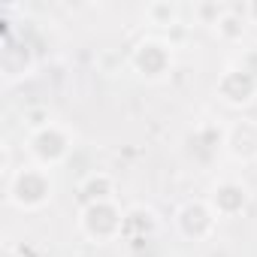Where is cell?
Returning <instances> with one entry per match:
<instances>
[{
	"mask_svg": "<svg viewBox=\"0 0 257 257\" xmlns=\"http://www.w3.org/2000/svg\"><path fill=\"white\" fill-rule=\"evenodd\" d=\"M179 16H182V10L176 7V4H149L146 7V19L152 22V25H158V28H173V25H179Z\"/></svg>",
	"mask_w": 257,
	"mask_h": 257,
	"instance_id": "8fae6325",
	"label": "cell"
},
{
	"mask_svg": "<svg viewBox=\"0 0 257 257\" xmlns=\"http://www.w3.org/2000/svg\"><path fill=\"white\" fill-rule=\"evenodd\" d=\"M82 194H85V203L115 200V182H112V176H106V173H91V176L82 182Z\"/></svg>",
	"mask_w": 257,
	"mask_h": 257,
	"instance_id": "9c48e42d",
	"label": "cell"
},
{
	"mask_svg": "<svg viewBox=\"0 0 257 257\" xmlns=\"http://www.w3.org/2000/svg\"><path fill=\"white\" fill-rule=\"evenodd\" d=\"M131 64L143 79L158 82L173 70V46L167 40H161V37H146V40H140L134 46Z\"/></svg>",
	"mask_w": 257,
	"mask_h": 257,
	"instance_id": "277c9868",
	"label": "cell"
},
{
	"mask_svg": "<svg viewBox=\"0 0 257 257\" xmlns=\"http://www.w3.org/2000/svg\"><path fill=\"white\" fill-rule=\"evenodd\" d=\"M215 224H218V215L212 212V206L206 203V200H191V203H185V206H179V212H176V227H179V233L185 236V239H194V242H200V239H209L212 233H215Z\"/></svg>",
	"mask_w": 257,
	"mask_h": 257,
	"instance_id": "8992f818",
	"label": "cell"
},
{
	"mask_svg": "<svg viewBox=\"0 0 257 257\" xmlns=\"http://www.w3.org/2000/svg\"><path fill=\"white\" fill-rule=\"evenodd\" d=\"M245 25H248V19L242 16V10H224V13H221V19H218V25H215V31H218V37H221V40L236 43V40H242Z\"/></svg>",
	"mask_w": 257,
	"mask_h": 257,
	"instance_id": "30bf717a",
	"label": "cell"
},
{
	"mask_svg": "<svg viewBox=\"0 0 257 257\" xmlns=\"http://www.w3.org/2000/svg\"><path fill=\"white\" fill-rule=\"evenodd\" d=\"M239 64H242V67H245V70H248V73H251L254 79H257V49H251V52H245V58H242Z\"/></svg>",
	"mask_w": 257,
	"mask_h": 257,
	"instance_id": "7c38bea8",
	"label": "cell"
},
{
	"mask_svg": "<svg viewBox=\"0 0 257 257\" xmlns=\"http://www.w3.org/2000/svg\"><path fill=\"white\" fill-rule=\"evenodd\" d=\"M248 200H251V194H248L245 182H239V179H221L212 188V194H209L206 203L212 206V212L218 218H236L239 212H245Z\"/></svg>",
	"mask_w": 257,
	"mask_h": 257,
	"instance_id": "52a82bcc",
	"label": "cell"
},
{
	"mask_svg": "<svg viewBox=\"0 0 257 257\" xmlns=\"http://www.w3.org/2000/svg\"><path fill=\"white\" fill-rule=\"evenodd\" d=\"M70 149H73L70 131H67V127H61V124H55V121L40 124L37 131L31 134V140H28V152H31L34 164L37 167H46V170L64 164L67 155H70Z\"/></svg>",
	"mask_w": 257,
	"mask_h": 257,
	"instance_id": "3957f363",
	"label": "cell"
},
{
	"mask_svg": "<svg viewBox=\"0 0 257 257\" xmlns=\"http://www.w3.org/2000/svg\"><path fill=\"white\" fill-rule=\"evenodd\" d=\"M52 191H55V182H52L49 170L37 167V164L22 167V170L10 173V179H7V200L25 212L43 209L52 200Z\"/></svg>",
	"mask_w": 257,
	"mask_h": 257,
	"instance_id": "6da1fadb",
	"label": "cell"
},
{
	"mask_svg": "<svg viewBox=\"0 0 257 257\" xmlns=\"http://www.w3.org/2000/svg\"><path fill=\"white\" fill-rule=\"evenodd\" d=\"M242 16L248 19V25H257V0H251V4L242 7Z\"/></svg>",
	"mask_w": 257,
	"mask_h": 257,
	"instance_id": "4fadbf2b",
	"label": "cell"
},
{
	"mask_svg": "<svg viewBox=\"0 0 257 257\" xmlns=\"http://www.w3.org/2000/svg\"><path fill=\"white\" fill-rule=\"evenodd\" d=\"M124 224H127V215L121 212V206L115 200L85 203L79 212V230L91 242H115L124 233Z\"/></svg>",
	"mask_w": 257,
	"mask_h": 257,
	"instance_id": "7a4b0ae2",
	"label": "cell"
},
{
	"mask_svg": "<svg viewBox=\"0 0 257 257\" xmlns=\"http://www.w3.org/2000/svg\"><path fill=\"white\" fill-rule=\"evenodd\" d=\"M218 97H221L227 106L242 109V106H248V103L257 100V79H254L242 64H233V67H227V70L221 73V79H218Z\"/></svg>",
	"mask_w": 257,
	"mask_h": 257,
	"instance_id": "5b68a950",
	"label": "cell"
},
{
	"mask_svg": "<svg viewBox=\"0 0 257 257\" xmlns=\"http://www.w3.org/2000/svg\"><path fill=\"white\" fill-rule=\"evenodd\" d=\"M224 149L236 161L257 158V121H236L224 131Z\"/></svg>",
	"mask_w": 257,
	"mask_h": 257,
	"instance_id": "ba28073f",
	"label": "cell"
}]
</instances>
